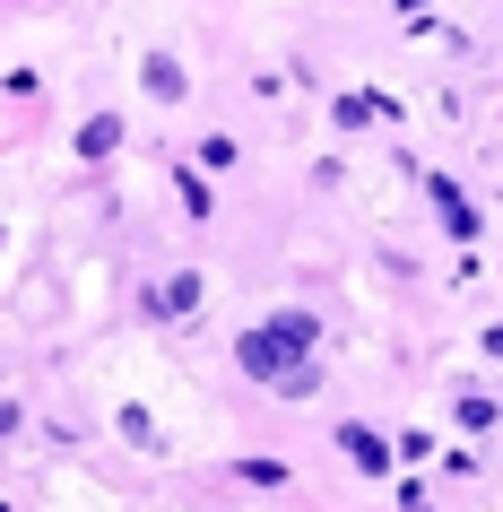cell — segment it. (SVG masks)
I'll return each mask as SVG.
<instances>
[{"label":"cell","instance_id":"obj_1","mask_svg":"<svg viewBox=\"0 0 503 512\" xmlns=\"http://www.w3.org/2000/svg\"><path fill=\"white\" fill-rule=\"evenodd\" d=\"M313 339H321L313 313H269L261 330H243V365L269 374V382H287V391H313V365H304Z\"/></svg>","mask_w":503,"mask_h":512},{"label":"cell","instance_id":"obj_3","mask_svg":"<svg viewBox=\"0 0 503 512\" xmlns=\"http://www.w3.org/2000/svg\"><path fill=\"white\" fill-rule=\"evenodd\" d=\"M339 443H347V460H356V469H391V443H382V434H365V426H339Z\"/></svg>","mask_w":503,"mask_h":512},{"label":"cell","instance_id":"obj_2","mask_svg":"<svg viewBox=\"0 0 503 512\" xmlns=\"http://www.w3.org/2000/svg\"><path fill=\"white\" fill-rule=\"evenodd\" d=\"M191 304H200V278H165V287H157V296H148V313H157V322H183V313H191Z\"/></svg>","mask_w":503,"mask_h":512},{"label":"cell","instance_id":"obj_4","mask_svg":"<svg viewBox=\"0 0 503 512\" xmlns=\"http://www.w3.org/2000/svg\"><path fill=\"white\" fill-rule=\"evenodd\" d=\"M235 478H243V486H278V478H287V460H269V452H252V460H235Z\"/></svg>","mask_w":503,"mask_h":512}]
</instances>
